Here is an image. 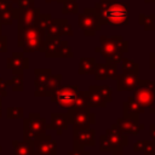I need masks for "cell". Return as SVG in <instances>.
<instances>
[{
    "mask_svg": "<svg viewBox=\"0 0 155 155\" xmlns=\"http://www.w3.org/2000/svg\"><path fill=\"white\" fill-rule=\"evenodd\" d=\"M46 2H52V1H56V2H61V4H63L65 0H45Z\"/></svg>",
    "mask_w": 155,
    "mask_h": 155,
    "instance_id": "cell-49",
    "label": "cell"
},
{
    "mask_svg": "<svg viewBox=\"0 0 155 155\" xmlns=\"http://www.w3.org/2000/svg\"><path fill=\"white\" fill-rule=\"evenodd\" d=\"M149 134H150V138L153 140H155V124L149 125Z\"/></svg>",
    "mask_w": 155,
    "mask_h": 155,
    "instance_id": "cell-45",
    "label": "cell"
},
{
    "mask_svg": "<svg viewBox=\"0 0 155 155\" xmlns=\"http://www.w3.org/2000/svg\"><path fill=\"white\" fill-rule=\"evenodd\" d=\"M34 74H35V80H34L35 90H40L47 84L50 76L52 75V70L50 68H46V69L36 68V69H34Z\"/></svg>",
    "mask_w": 155,
    "mask_h": 155,
    "instance_id": "cell-21",
    "label": "cell"
},
{
    "mask_svg": "<svg viewBox=\"0 0 155 155\" xmlns=\"http://www.w3.org/2000/svg\"><path fill=\"white\" fill-rule=\"evenodd\" d=\"M122 59V54L121 53H116V54H113L110 57H107L105 58V63L107 64H119Z\"/></svg>",
    "mask_w": 155,
    "mask_h": 155,
    "instance_id": "cell-39",
    "label": "cell"
},
{
    "mask_svg": "<svg viewBox=\"0 0 155 155\" xmlns=\"http://www.w3.org/2000/svg\"><path fill=\"white\" fill-rule=\"evenodd\" d=\"M47 130V124L39 113H30L27 119H24V139L27 142H34L40 136L45 134Z\"/></svg>",
    "mask_w": 155,
    "mask_h": 155,
    "instance_id": "cell-5",
    "label": "cell"
},
{
    "mask_svg": "<svg viewBox=\"0 0 155 155\" xmlns=\"http://www.w3.org/2000/svg\"><path fill=\"white\" fill-rule=\"evenodd\" d=\"M94 51L98 52V53H101V46H96V47H94Z\"/></svg>",
    "mask_w": 155,
    "mask_h": 155,
    "instance_id": "cell-50",
    "label": "cell"
},
{
    "mask_svg": "<svg viewBox=\"0 0 155 155\" xmlns=\"http://www.w3.org/2000/svg\"><path fill=\"white\" fill-rule=\"evenodd\" d=\"M6 68L11 69L13 74L22 73L24 69L29 68V59L24 57L22 52H13L12 56L6 61Z\"/></svg>",
    "mask_w": 155,
    "mask_h": 155,
    "instance_id": "cell-16",
    "label": "cell"
},
{
    "mask_svg": "<svg viewBox=\"0 0 155 155\" xmlns=\"http://www.w3.org/2000/svg\"><path fill=\"white\" fill-rule=\"evenodd\" d=\"M101 41V54L103 58L110 57L116 53H127L128 52V41H126L121 35L105 36L102 35L99 38Z\"/></svg>",
    "mask_w": 155,
    "mask_h": 155,
    "instance_id": "cell-4",
    "label": "cell"
},
{
    "mask_svg": "<svg viewBox=\"0 0 155 155\" xmlns=\"http://www.w3.org/2000/svg\"><path fill=\"white\" fill-rule=\"evenodd\" d=\"M73 110H85V111H90V105L87 102V90L86 91H80L76 94L75 102L73 104V107H70Z\"/></svg>",
    "mask_w": 155,
    "mask_h": 155,
    "instance_id": "cell-23",
    "label": "cell"
},
{
    "mask_svg": "<svg viewBox=\"0 0 155 155\" xmlns=\"http://www.w3.org/2000/svg\"><path fill=\"white\" fill-rule=\"evenodd\" d=\"M121 68L122 73H131L139 75V64L130 58H122L121 59Z\"/></svg>",
    "mask_w": 155,
    "mask_h": 155,
    "instance_id": "cell-26",
    "label": "cell"
},
{
    "mask_svg": "<svg viewBox=\"0 0 155 155\" xmlns=\"http://www.w3.org/2000/svg\"><path fill=\"white\" fill-rule=\"evenodd\" d=\"M48 130H56V133L61 136L64 130L68 128V120L65 113H52L51 114V124L47 125Z\"/></svg>",
    "mask_w": 155,
    "mask_h": 155,
    "instance_id": "cell-18",
    "label": "cell"
},
{
    "mask_svg": "<svg viewBox=\"0 0 155 155\" xmlns=\"http://www.w3.org/2000/svg\"><path fill=\"white\" fill-rule=\"evenodd\" d=\"M142 151L144 155H155V140H145Z\"/></svg>",
    "mask_w": 155,
    "mask_h": 155,
    "instance_id": "cell-36",
    "label": "cell"
},
{
    "mask_svg": "<svg viewBox=\"0 0 155 155\" xmlns=\"http://www.w3.org/2000/svg\"><path fill=\"white\" fill-rule=\"evenodd\" d=\"M40 8L39 7H29V8H16L15 10V19H17L18 28H28L34 24H36L38 18L40 16Z\"/></svg>",
    "mask_w": 155,
    "mask_h": 155,
    "instance_id": "cell-12",
    "label": "cell"
},
{
    "mask_svg": "<svg viewBox=\"0 0 155 155\" xmlns=\"http://www.w3.org/2000/svg\"><path fill=\"white\" fill-rule=\"evenodd\" d=\"M6 1H10V2H17V0H6Z\"/></svg>",
    "mask_w": 155,
    "mask_h": 155,
    "instance_id": "cell-53",
    "label": "cell"
},
{
    "mask_svg": "<svg viewBox=\"0 0 155 155\" xmlns=\"http://www.w3.org/2000/svg\"><path fill=\"white\" fill-rule=\"evenodd\" d=\"M23 84H24V79H23V73H17L13 74V76L6 81L7 86H11L13 91H23Z\"/></svg>",
    "mask_w": 155,
    "mask_h": 155,
    "instance_id": "cell-27",
    "label": "cell"
},
{
    "mask_svg": "<svg viewBox=\"0 0 155 155\" xmlns=\"http://www.w3.org/2000/svg\"><path fill=\"white\" fill-rule=\"evenodd\" d=\"M6 81L2 79V78H0V97H4V96H6L7 94V91H6Z\"/></svg>",
    "mask_w": 155,
    "mask_h": 155,
    "instance_id": "cell-42",
    "label": "cell"
},
{
    "mask_svg": "<svg viewBox=\"0 0 155 155\" xmlns=\"http://www.w3.org/2000/svg\"><path fill=\"white\" fill-rule=\"evenodd\" d=\"M86 150H76V149H73L70 151H68L67 155H85Z\"/></svg>",
    "mask_w": 155,
    "mask_h": 155,
    "instance_id": "cell-46",
    "label": "cell"
},
{
    "mask_svg": "<svg viewBox=\"0 0 155 155\" xmlns=\"http://www.w3.org/2000/svg\"><path fill=\"white\" fill-rule=\"evenodd\" d=\"M34 155H57V143L50 134H42L33 142Z\"/></svg>",
    "mask_w": 155,
    "mask_h": 155,
    "instance_id": "cell-13",
    "label": "cell"
},
{
    "mask_svg": "<svg viewBox=\"0 0 155 155\" xmlns=\"http://www.w3.org/2000/svg\"><path fill=\"white\" fill-rule=\"evenodd\" d=\"M111 155H124V151H122V149H116V150L111 151Z\"/></svg>",
    "mask_w": 155,
    "mask_h": 155,
    "instance_id": "cell-47",
    "label": "cell"
},
{
    "mask_svg": "<svg viewBox=\"0 0 155 155\" xmlns=\"http://www.w3.org/2000/svg\"><path fill=\"white\" fill-rule=\"evenodd\" d=\"M16 147V155H34L33 142H16L13 143Z\"/></svg>",
    "mask_w": 155,
    "mask_h": 155,
    "instance_id": "cell-25",
    "label": "cell"
},
{
    "mask_svg": "<svg viewBox=\"0 0 155 155\" xmlns=\"http://www.w3.org/2000/svg\"><path fill=\"white\" fill-rule=\"evenodd\" d=\"M144 142H145V140H138V142H136V143L133 144V151H134V153L142 151L143 145H144Z\"/></svg>",
    "mask_w": 155,
    "mask_h": 155,
    "instance_id": "cell-43",
    "label": "cell"
},
{
    "mask_svg": "<svg viewBox=\"0 0 155 155\" xmlns=\"http://www.w3.org/2000/svg\"><path fill=\"white\" fill-rule=\"evenodd\" d=\"M149 67L155 70V52H150L149 54Z\"/></svg>",
    "mask_w": 155,
    "mask_h": 155,
    "instance_id": "cell-44",
    "label": "cell"
},
{
    "mask_svg": "<svg viewBox=\"0 0 155 155\" xmlns=\"http://www.w3.org/2000/svg\"><path fill=\"white\" fill-rule=\"evenodd\" d=\"M62 78H63L62 74H56V75L52 74V75L50 76V79H48L47 84H46L42 88L35 90L34 94H35L36 97H50V96H52V94L59 88Z\"/></svg>",
    "mask_w": 155,
    "mask_h": 155,
    "instance_id": "cell-17",
    "label": "cell"
},
{
    "mask_svg": "<svg viewBox=\"0 0 155 155\" xmlns=\"http://www.w3.org/2000/svg\"><path fill=\"white\" fill-rule=\"evenodd\" d=\"M115 124L121 132H124L125 134H131V136L139 134V132L144 128V125L139 122L138 114L119 117Z\"/></svg>",
    "mask_w": 155,
    "mask_h": 155,
    "instance_id": "cell-11",
    "label": "cell"
},
{
    "mask_svg": "<svg viewBox=\"0 0 155 155\" xmlns=\"http://www.w3.org/2000/svg\"><path fill=\"white\" fill-rule=\"evenodd\" d=\"M87 102L90 108H105L107 105V102L101 96V93L93 87V85H91L87 90Z\"/></svg>",
    "mask_w": 155,
    "mask_h": 155,
    "instance_id": "cell-20",
    "label": "cell"
},
{
    "mask_svg": "<svg viewBox=\"0 0 155 155\" xmlns=\"http://www.w3.org/2000/svg\"><path fill=\"white\" fill-rule=\"evenodd\" d=\"M23 108L21 107H11L7 108V117L8 119H21L23 117Z\"/></svg>",
    "mask_w": 155,
    "mask_h": 155,
    "instance_id": "cell-34",
    "label": "cell"
},
{
    "mask_svg": "<svg viewBox=\"0 0 155 155\" xmlns=\"http://www.w3.org/2000/svg\"><path fill=\"white\" fill-rule=\"evenodd\" d=\"M96 145V130H73V147L76 150H84L85 147Z\"/></svg>",
    "mask_w": 155,
    "mask_h": 155,
    "instance_id": "cell-10",
    "label": "cell"
},
{
    "mask_svg": "<svg viewBox=\"0 0 155 155\" xmlns=\"http://www.w3.org/2000/svg\"><path fill=\"white\" fill-rule=\"evenodd\" d=\"M104 134L107 136V138H108L113 150L124 149L125 147L128 145V137H127V134L121 132L119 130V127L116 126V124H113L110 128L105 130Z\"/></svg>",
    "mask_w": 155,
    "mask_h": 155,
    "instance_id": "cell-14",
    "label": "cell"
},
{
    "mask_svg": "<svg viewBox=\"0 0 155 155\" xmlns=\"http://www.w3.org/2000/svg\"><path fill=\"white\" fill-rule=\"evenodd\" d=\"M96 59L93 57H82L79 63V69L78 73L80 75H91L94 71L96 67Z\"/></svg>",
    "mask_w": 155,
    "mask_h": 155,
    "instance_id": "cell-22",
    "label": "cell"
},
{
    "mask_svg": "<svg viewBox=\"0 0 155 155\" xmlns=\"http://www.w3.org/2000/svg\"><path fill=\"white\" fill-rule=\"evenodd\" d=\"M99 151H102V153L113 151L111 145H110V143H109V140H108V138H107L105 134H102L99 137Z\"/></svg>",
    "mask_w": 155,
    "mask_h": 155,
    "instance_id": "cell-35",
    "label": "cell"
},
{
    "mask_svg": "<svg viewBox=\"0 0 155 155\" xmlns=\"http://www.w3.org/2000/svg\"><path fill=\"white\" fill-rule=\"evenodd\" d=\"M13 2L6 1V0H0V11H5L8 8H13Z\"/></svg>",
    "mask_w": 155,
    "mask_h": 155,
    "instance_id": "cell-41",
    "label": "cell"
},
{
    "mask_svg": "<svg viewBox=\"0 0 155 155\" xmlns=\"http://www.w3.org/2000/svg\"><path fill=\"white\" fill-rule=\"evenodd\" d=\"M67 120L68 125H73V130H86L96 124V114L85 110H73L68 108Z\"/></svg>",
    "mask_w": 155,
    "mask_h": 155,
    "instance_id": "cell-8",
    "label": "cell"
},
{
    "mask_svg": "<svg viewBox=\"0 0 155 155\" xmlns=\"http://www.w3.org/2000/svg\"><path fill=\"white\" fill-rule=\"evenodd\" d=\"M144 2H154L155 4V0H144Z\"/></svg>",
    "mask_w": 155,
    "mask_h": 155,
    "instance_id": "cell-51",
    "label": "cell"
},
{
    "mask_svg": "<svg viewBox=\"0 0 155 155\" xmlns=\"http://www.w3.org/2000/svg\"><path fill=\"white\" fill-rule=\"evenodd\" d=\"M62 13L63 15H67V13L76 15V13H79V2L78 1H73V0H65L63 2Z\"/></svg>",
    "mask_w": 155,
    "mask_h": 155,
    "instance_id": "cell-30",
    "label": "cell"
},
{
    "mask_svg": "<svg viewBox=\"0 0 155 155\" xmlns=\"http://www.w3.org/2000/svg\"><path fill=\"white\" fill-rule=\"evenodd\" d=\"M7 51V36L0 35V53H4Z\"/></svg>",
    "mask_w": 155,
    "mask_h": 155,
    "instance_id": "cell-40",
    "label": "cell"
},
{
    "mask_svg": "<svg viewBox=\"0 0 155 155\" xmlns=\"http://www.w3.org/2000/svg\"><path fill=\"white\" fill-rule=\"evenodd\" d=\"M15 7L5 11H0V24L1 25H11L15 19Z\"/></svg>",
    "mask_w": 155,
    "mask_h": 155,
    "instance_id": "cell-28",
    "label": "cell"
},
{
    "mask_svg": "<svg viewBox=\"0 0 155 155\" xmlns=\"http://www.w3.org/2000/svg\"><path fill=\"white\" fill-rule=\"evenodd\" d=\"M133 97L144 108L151 107L155 103V81L139 79L137 87L133 90Z\"/></svg>",
    "mask_w": 155,
    "mask_h": 155,
    "instance_id": "cell-7",
    "label": "cell"
},
{
    "mask_svg": "<svg viewBox=\"0 0 155 155\" xmlns=\"http://www.w3.org/2000/svg\"><path fill=\"white\" fill-rule=\"evenodd\" d=\"M17 35V45L25 53L40 51L46 39L45 30H42L38 24H34L28 28H18Z\"/></svg>",
    "mask_w": 155,
    "mask_h": 155,
    "instance_id": "cell-2",
    "label": "cell"
},
{
    "mask_svg": "<svg viewBox=\"0 0 155 155\" xmlns=\"http://www.w3.org/2000/svg\"><path fill=\"white\" fill-rule=\"evenodd\" d=\"M78 22L86 36H94L96 31L101 30L102 27L96 10L92 7H85L84 11L78 15Z\"/></svg>",
    "mask_w": 155,
    "mask_h": 155,
    "instance_id": "cell-6",
    "label": "cell"
},
{
    "mask_svg": "<svg viewBox=\"0 0 155 155\" xmlns=\"http://www.w3.org/2000/svg\"><path fill=\"white\" fill-rule=\"evenodd\" d=\"M149 111H150L151 114H155V103H154L151 107H149Z\"/></svg>",
    "mask_w": 155,
    "mask_h": 155,
    "instance_id": "cell-48",
    "label": "cell"
},
{
    "mask_svg": "<svg viewBox=\"0 0 155 155\" xmlns=\"http://www.w3.org/2000/svg\"><path fill=\"white\" fill-rule=\"evenodd\" d=\"M107 64V63H105ZM107 73H108V78L116 80L117 76V64H107Z\"/></svg>",
    "mask_w": 155,
    "mask_h": 155,
    "instance_id": "cell-37",
    "label": "cell"
},
{
    "mask_svg": "<svg viewBox=\"0 0 155 155\" xmlns=\"http://www.w3.org/2000/svg\"><path fill=\"white\" fill-rule=\"evenodd\" d=\"M93 75H94V79L96 80H105L108 78L107 64L105 63H96Z\"/></svg>",
    "mask_w": 155,
    "mask_h": 155,
    "instance_id": "cell-32",
    "label": "cell"
},
{
    "mask_svg": "<svg viewBox=\"0 0 155 155\" xmlns=\"http://www.w3.org/2000/svg\"><path fill=\"white\" fill-rule=\"evenodd\" d=\"M138 23L144 30H155V13H139Z\"/></svg>",
    "mask_w": 155,
    "mask_h": 155,
    "instance_id": "cell-24",
    "label": "cell"
},
{
    "mask_svg": "<svg viewBox=\"0 0 155 155\" xmlns=\"http://www.w3.org/2000/svg\"><path fill=\"white\" fill-rule=\"evenodd\" d=\"M78 92H79L78 85H64V86H59V88L52 96H50V98L52 103L57 104L61 108L68 109L73 107Z\"/></svg>",
    "mask_w": 155,
    "mask_h": 155,
    "instance_id": "cell-9",
    "label": "cell"
},
{
    "mask_svg": "<svg viewBox=\"0 0 155 155\" xmlns=\"http://www.w3.org/2000/svg\"><path fill=\"white\" fill-rule=\"evenodd\" d=\"M145 111V108L133 97L130 96L124 103H122V116L134 115V114H142Z\"/></svg>",
    "mask_w": 155,
    "mask_h": 155,
    "instance_id": "cell-19",
    "label": "cell"
},
{
    "mask_svg": "<svg viewBox=\"0 0 155 155\" xmlns=\"http://www.w3.org/2000/svg\"><path fill=\"white\" fill-rule=\"evenodd\" d=\"M39 52H42L47 58H73L74 56L71 47L67 41L61 40V38H46Z\"/></svg>",
    "mask_w": 155,
    "mask_h": 155,
    "instance_id": "cell-3",
    "label": "cell"
},
{
    "mask_svg": "<svg viewBox=\"0 0 155 155\" xmlns=\"http://www.w3.org/2000/svg\"><path fill=\"white\" fill-rule=\"evenodd\" d=\"M99 23L109 25L128 24V4L117 0H98L94 4Z\"/></svg>",
    "mask_w": 155,
    "mask_h": 155,
    "instance_id": "cell-1",
    "label": "cell"
},
{
    "mask_svg": "<svg viewBox=\"0 0 155 155\" xmlns=\"http://www.w3.org/2000/svg\"><path fill=\"white\" fill-rule=\"evenodd\" d=\"M139 75L137 74H131V73H120L116 76V82L117 87L116 90L119 92L122 91H133L137 85H138Z\"/></svg>",
    "mask_w": 155,
    "mask_h": 155,
    "instance_id": "cell-15",
    "label": "cell"
},
{
    "mask_svg": "<svg viewBox=\"0 0 155 155\" xmlns=\"http://www.w3.org/2000/svg\"><path fill=\"white\" fill-rule=\"evenodd\" d=\"M1 27H2V25L0 24V35H1Z\"/></svg>",
    "mask_w": 155,
    "mask_h": 155,
    "instance_id": "cell-54",
    "label": "cell"
},
{
    "mask_svg": "<svg viewBox=\"0 0 155 155\" xmlns=\"http://www.w3.org/2000/svg\"><path fill=\"white\" fill-rule=\"evenodd\" d=\"M93 87L101 93V96L104 98V101L107 103H110L113 101V91H111L110 86H108V85H93Z\"/></svg>",
    "mask_w": 155,
    "mask_h": 155,
    "instance_id": "cell-29",
    "label": "cell"
},
{
    "mask_svg": "<svg viewBox=\"0 0 155 155\" xmlns=\"http://www.w3.org/2000/svg\"><path fill=\"white\" fill-rule=\"evenodd\" d=\"M17 5H18V8H21V10L34 7L35 6V0H17Z\"/></svg>",
    "mask_w": 155,
    "mask_h": 155,
    "instance_id": "cell-38",
    "label": "cell"
},
{
    "mask_svg": "<svg viewBox=\"0 0 155 155\" xmlns=\"http://www.w3.org/2000/svg\"><path fill=\"white\" fill-rule=\"evenodd\" d=\"M73 1H78V0H73Z\"/></svg>",
    "mask_w": 155,
    "mask_h": 155,
    "instance_id": "cell-55",
    "label": "cell"
},
{
    "mask_svg": "<svg viewBox=\"0 0 155 155\" xmlns=\"http://www.w3.org/2000/svg\"><path fill=\"white\" fill-rule=\"evenodd\" d=\"M56 19H57V23H58V27H59V30H61L62 36L63 35H65V36H73L74 35L73 28L68 23L67 19H64V18H56Z\"/></svg>",
    "mask_w": 155,
    "mask_h": 155,
    "instance_id": "cell-31",
    "label": "cell"
},
{
    "mask_svg": "<svg viewBox=\"0 0 155 155\" xmlns=\"http://www.w3.org/2000/svg\"><path fill=\"white\" fill-rule=\"evenodd\" d=\"M52 19H53V18H52L51 13H40V16H39V18H38L36 24H38L42 30H46L47 25L51 23V21H52Z\"/></svg>",
    "mask_w": 155,
    "mask_h": 155,
    "instance_id": "cell-33",
    "label": "cell"
},
{
    "mask_svg": "<svg viewBox=\"0 0 155 155\" xmlns=\"http://www.w3.org/2000/svg\"><path fill=\"white\" fill-rule=\"evenodd\" d=\"M0 116H1V97H0Z\"/></svg>",
    "mask_w": 155,
    "mask_h": 155,
    "instance_id": "cell-52",
    "label": "cell"
}]
</instances>
